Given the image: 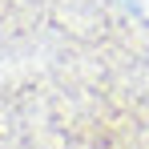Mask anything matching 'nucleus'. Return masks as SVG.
Here are the masks:
<instances>
[{
    "label": "nucleus",
    "mask_w": 149,
    "mask_h": 149,
    "mask_svg": "<svg viewBox=\"0 0 149 149\" xmlns=\"http://www.w3.org/2000/svg\"><path fill=\"white\" fill-rule=\"evenodd\" d=\"M117 8H121L129 20H137V24L149 28V0H117Z\"/></svg>",
    "instance_id": "f257e3e1"
}]
</instances>
